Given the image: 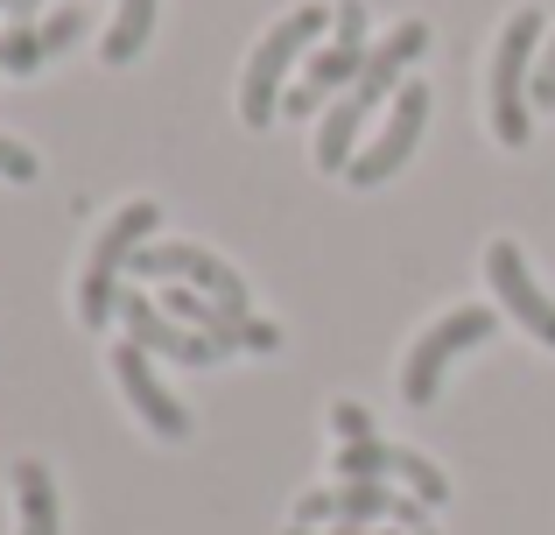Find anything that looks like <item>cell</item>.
<instances>
[{"mask_svg":"<svg viewBox=\"0 0 555 535\" xmlns=\"http://www.w3.org/2000/svg\"><path fill=\"white\" fill-rule=\"evenodd\" d=\"M422 50H429V28H422V22H401L387 42H373L359 85L338 99V106H324V127H317V169H331V177H338V169H352V149H359V135H366L373 106L387 92H401V71L415 64Z\"/></svg>","mask_w":555,"mask_h":535,"instance_id":"1","label":"cell"},{"mask_svg":"<svg viewBox=\"0 0 555 535\" xmlns=\"http://www.w3.org/2000/svg\"><path fill=\"white\" fill-rule=\"evenodd\" d=\"M324 28H338V14H331V8H288L282 22H274L268 36L254 42V56H246V78H240V113H246V127H274V113H282V78L296 71V56L310 50V42H324Z\"/></svg>","mask_w":555,"mask_h":535,"instance_id":"2","label":"cell"},{"mask_svg":"<svg viewBox=\"0 0 555 535\" xmlns=\"http://www.w3.org/2000/svg\"><path fill=\"white\" fill-rule=\"evenodd\" d=\"M542 42H548L542 8H520L500 28V50H492V135L506 149H520L534 127V56H542Z\"/></svg>","mask_w":555,"mask_h":535,"instance_id":"3","label":"cell"},{"mask_svg":"<svg viewBox=\"0 0 555 535\" xmlns=\"http://www.w3.org/2000/svg\"><path fill=\"white\" fill-rule=\"evenodd\" d=\"M155 226H163V212L141 198V205H127V212H113V226L92 240V262H85L78 275V317L85 324H113V303H120V275L134 268V254L155 240Z\"/></svg>","mask_w":555,"mask_h":535,"instance_id":"4","label":"cell"},{"mask_svg":"<svg viewBox=\"0 0 555 535\" xmlns=\"http://www.w3.org/2000/svg\"><path fill=\"white\" fill-rule=\"evenodd\" d=\"M366 56H373V42H366V8H359V0H345V8H338V36H331L324 50L302 64V78L282 92V120L317 113L331 92H352L359 71H366Z\"/></svg>","mask_w":555,"mask_h":535,"instance_id":"5","label":"cell"},{"mask_svg":"<svg viewBox=\"0 0 555 535\" xmlns=\"http://www.w3.org/2000/svg\"><path fill=\"white\" fill-rule=\"evenodd\" d=\"M492 324H500V317H492V310H478V303H464V310L436 317V324L415 339L408 367H401V402L429 409V402H436V387H443V373H450V359H457V353H472V345H486V339H492Z\"/></svg>","mask_w":555,"mask_h":535,"instance_id":"6","label":"cell"},{"mask_svg":"<svg viewBox=\"0 0 555 535\" xmlns=\"http://www.w3.org/2000/svg\"><path fill=\"white\" fill-rule=\"evenodd\" d=\"M373 522H401V528L422 535L429 508L401 500L393 486H373V480H338V494H302L296 500V528H373Z\"/></svg>","mask_w":555,"mask_h":535,"instance_id":"7","label":"cell"},{"mask_svg":"<svg viewBox=\"0 0 555 535\" xmlns=\"http://www.w3.org/2000/svg\"><path fill=\"white\" fill-rule=\"evenodd\" d=\"M127 275H149V282H183V289H204L211 303H225V310H246V282H240V275L218 262V254L183 247V240H149Z\"/></svg>","mask_w":555,"mask_h":535,"instance_id":"8","label":"cell"},{"mask_svg":"<svg viewBox=\"0 0 555 535\" xmlns=\"http://www.w3.org/2000/svg\"><path fill=\"white\" fill-rule=\"evenodd\" d=\"M120 324H127V339L141 345V353H155V359H177V367H211L218 359V345L204 339V331H190V324H177V317L163 310V303H149L141 289H120Z\"/></svg>","mask_w":555,"mask_h":535,"instance_id":"9","label":"cell"},{"mask_svg":"<svg viewBox=\"0 0 555 535\" xmlns=\"http://www.w3.org/2000/svg\"><path fill=\"white\" fill-rule=\"evenodd\" d=\"M422 127H429V92H422V85H401V92H393V120L373 135V149H366V155H352V169H345V177H352L359 191L387 183L393 169H401L408 155H415Z\"/></svg>","mask_w":555,"mask_h":535,"instance_id":"10","label":"cell"},{"mask_svg":"<svg viewBox=\"0 0 555 535\" xmlns=\"http://www.w3.org/2000/svg\"><path fill=\"white\" fill-rule=\"evenodd\" d=\"M486 275H492V289H500L506 317H514L520 331H534L542 345H555V296L528 275V254H520L514 240H492L486 247Z\"/></svg>","mask_w":555,"mask_h":535,"instance_id":"11","label":"cell"},{"mask_svg":"<svg viewBox=\"0 0 555 535\" xmlns=\"http://www.w3.org/2000/svg\"><path fill=\"white\" fill-rule=\"evenodd\" d=\"M113 373H120V387H127V402H134V416L155 430V437H169V444H183V437H190V409L163 387V373L149 367V353H141L134 339L113 345Z\"/></svg>","mask_w":555,"mask_h":535,"instance_id":"12","label":"cell"},{"mask_svg":"<svg viewBox=\"0 0 555 535\" xmlns=\"http://www.w3.org/2000/svg\"><path fill=\"white\" fill-rule=\"evenodd\" d=\"M14 500H22V535H64V508H56V480L42 458L14 466Z\"/></svg>","mask_w":555,"mask_h":535,"instance_id":"13","label":"cell"},{"mask_svg":"<svg viewBox=\"0 0 555 535\" xmlns=\"http://www.w3.org/2000/svg\"><path fill=\"white\" fill-rule=\"evenodd\" d=\"M393 472H401V444H379V437L338 444V480H373V486H393Z\"/></svg>","mask_w":555,"mask_h":535,"instance_id":"14","label":"cell"},{"mask_svg":"<svg viewBox=\"0 0 555 535\" xmlns=\"http://www.w3.org/2000/svg\"><path fill=\"white\" fill-rule=\"evenodd\" d=\"M149 36H155V0H120V14L106 28V64H134Z\"/></svg>","mask_w":555,"mask_h":535,"instance_id":"15","label":"cell"},{"mask_svg":"<svg viewBox=\"0 0 555 535\" xmlns=\"http://www.w3.org/2000/svg\"><path fill=\"white\" fill-rule=\"evenodd\" d=\"M42 64H50V50H42L36 28H8V36H0V71L28 78V71H42Z\"/></svg>","mask_w":555,"mask_h":535,"instance_id":"16","label":"cell"},{"mask_svg":"<svg viewBox=\"0 0 555 535\" xmlns=\"http://www.w3.org/2000/svg\"><path fill=\"white\" fill-rule=\"evenodd\" d=\"M36 36H42V50H70V42H78L85 36V8H50V14H42V22H36Z\"/></svg>","mask_w":555,"mask_h":535,"instance_id":"17","label":"cell"},{"mask_svg":"<svg viewBox=\"0 0 555 535\" xmlns=\"http://www.w3.org/2000/svg\"><path fill=\"white\" fill-rule=\"evenodd\" d=\"M36 155H28L22 149V141H8V135H0V177H8V183H36Z\"/></svg>","mask_w":555,"mask_h":535,"instance_id":"18","label":"cell"},{"mask_svg":"<svg viewBox=\"0 0 555 535\" xmlns=\"http://www.w3.org/2000/svg\"><path fill=\"white\" fill-rule=\"evenodd\" d=\"M331 430H338V437H373V416L366 409H359V402H338V409H331Z\"/></svg>","mask_w":555,"mask_h":535,"instance_id":"19","label":"cell"},{"mask_svg":"<svg viewBox=\"0 0 555 535\" xmlns=\"http://www.w3.org/2000/svg\"><path fill=\"white\" fill-rule=\"evenodd\" d=\"M534 106H555V36L542 42V56H534Z\"/></svg>","mask_w":555,"mask_h":535,"instance_id":"20","label":"cell"},{"mask_svg":"<svg viewBox=\"0 0 555 535\" xmlns=\"http://www.w3.org/2000/svg\"><path fill=\"white\" fill-rule=\"evenodd\" d=\"M42 8H50V0H8V22H14V28H36Z\"/></svg>","mask_w":555,"mask_h":535,"instance_id":"21","label":"cell"},{"mask_svg":"<svg viewBox=\"0 0 555 535\" xmlns=\"http://www.w3.org/2000/svg\"><path fill=\"white\" fill-rule=\"evenodd\" d=\"M288 535H393V528H288Z\"/></svg>","mask_w":555,"mask_h":535,"instance_id":"22","label":"cell"},{"mask_svg":"<svg viewBox=\"0 0 555 535\" xmlns=\"http://www.w3.org/2000/svg\"><path fill=\"white\" fill-rule=\"evenodd\" d=\"M422 535H436V528H422Z\"/></svg>","mask_w":555,"mask_h":535,"instance_id":"23","label":"cell"},{"mask_svg":"<svg viewBox=\"0 0 555 535\" xmlns=\"http://www.w3.org/2000/svg\"><path fill=\"white\" fill-rule=\"evenodd\" d=\"M0 8H8V0H0Z\"/></svg>","mask_w":555,"mask_h":535,"instance_id":"24","label":"cell"}]
</instances>
